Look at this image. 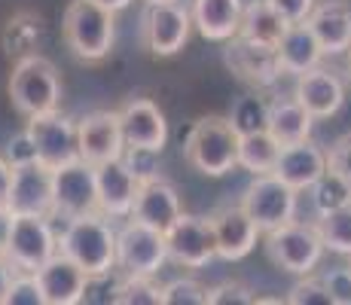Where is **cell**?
Listing matches in <instances>:
<instances>
[{"label":"cell","instance_id":"cell-1","mask_svg":"<svg viewBox=\"0 0 351 305\" xmlns=\"http://www.w3.org/2000/svg\"><path fill=\"white\" fill-rule=\"evenodd\" d=\"M58 254L89 278H107L117 269V229L101 214L77 217L58 239Z\"/></svg>","mask_w":351,"mask_h":305},{"label":"cell","instance_id":"cell-2","mask_svg":"<svg viewBox=\"0 0 351 305\" xmlns=\"http://www.w3.org/2000/svg\"><path fill=\"white\" fill-rule=\"evenodd\" d=\"M184 156L193 171L205 178H223L232 168H239V132L232 128L229 117H217V113L199 117L186 134Z\"/></svg>","mask_w":351,"mask_h":305},{"label":"cell","instance_id":"cell-3","mask_svg":"<svg viewBox=\"0 0 351 305\" xmlns=\"http://www.w3.org/2000/svg\"><path fill=\"white\" fill-rule=\"evenodd\" d=\"M10 101L25 119H37L58 110L62 77L46 56H22L10 73Z\"/></svg>","mask_w":351,"mask_h":305},{"label":"cell","instance_id":"cell-4","mask_svg":"<svg viewBox=\"0 0 351 305\" xmlns=\"http://www.w3.org/2000/svg\"><path fill=\"white\" fill-rule=\"evenodd\" d=\"M62 34L67 49L86 64H98L113 52L117 40V16L92 0H71L62 19Z\"/></svg>","mask_w":351,"mask_h":305},{"label":"cell","instance_id":"cell-5","mask_svg":"<svg viewBox=\"0 0 351 305\" xmlns=\"http://www.w3.org/2000/svg\"><path fill=\"white\" fill-rule=\"evenodd\" d=\"M193 19L180 0H147L141 19V40L156 58H171L190 43Z\"/></svg>","mask_w":351,"mask_h":305},{"label":"cell","instance_id":"cell-6","mask_svg":"<svg viewBox=\"0 0 351 305\" xmlns=\"http://www.w3.org/2000/svg\"><path fill=\"white\" fill-rule=\"evenodd\" d=\"M296 208H300V193L281 183L275 174H260L247 183L245 195H241V211L254 220L260 235L275 232V229L287 226L296 220Z\"/></svg>","mask_w":351,"mask_h":305},{"label":"cell","instance_id":"cell-7","mask_svg":"<svg viewBox=\"0 0 351 305\" xmlns=\"http://www.w3.org/2000/svg\"><path fill=\"white\" fill-rule=\"evenodd\" d=\"M58 254V235L43 217H12L3 256L19 275H34Z\"/></svg>","mask_w":351,"mask_h":305},{"label":"cell","instance_id":"cell-8","mask_svg":"<svg viewBox=\"0 0 351 305\" xmlns=\"http://www.w3.org/2000/svg\"><path fill=\"white\" fill-rule=\"evenodd\" d=\"M266 254L281 272H290V275H312L315 266L321 263L324 256V244L315 232L312 223H287V226L275 229V232H266Z\"/></svg>","mask_w":351,"mask_h":305},{"label":"cell","instance_id":"cell-9","mask_svg":"<svg viewBox=\"0 0 351 305\" xmlns=\"http://www.w3.org/2000/svg\"><path fill=\"white\" fill-rule=\"evenodd\" d=\"M165 260V235L138 220L123 223L117 232V269L125 278H153Z\"/></svg>","mask_w":351,"mask_h":305},{"label":"cell","instance_id":"cell-10","mask_svg":"<svg viewBox=\"0 0 351 305\" xmlns=\"http://www.w3.org/2000/svg\"><path fill=\"white\" fill-rule=\"evenodd\" d=\"M89 214H98L95 168L77 159L52 171V217H62L64 223H71Z\"/></svg>","mask_w":351,"mask_h":305},{"label":"cell","instance_id":"cell-11","mask_svg":"<svg viewBox=\"0 0 351 305\" xmlns=\"http://www.w3.org/2000/svg\"><path fill=\"white\" fill-rule=\"evenodd\" d=\"M28 138L37 150V162L46 171H58V168L77 162V122L62 113H46V117L28 119Z\"/></svg>","mask_w":351,"mask_h":305},{"label":"cell","instance_id":"cell-12","mask_svg":"<svg viewBox=\"0 0 351 305\" xmlns=\"http://www.w3.org/2000/svg\"><path fill=\"white\" fill-rule=\"evenodd\" d=\"M125 144L117 110H92L77 122V156L89 168L123 159Z\"/></svg>","mask_w":351,"mask_h":305},{"label":"cell","instance_id":"cell-13","mask_svg":"<svg viewBox=\"0 0 351 305\" xmlns=\"http://www.w3.org/2000/svg\"><path fill=\"white\" fill-rule=\"evenodd\" d=\"M117 117H119V132H123L125 150H144L156 156L168 144V122L156 101L132 98L119 107Z\"/></svg>","mask_w":351,"mask_h":305},{"label":"cell","instance_id":"cell-14","mask_svg":"<svg viewBox=\"0 0 351 305\" xmlns=\"http://www.w3.org/2000/svg\"><path fill=\"white\" fill-rule=\"evenodd\" d=\"M165 256L184 269H205L214 260V232L208 217L180 214L165 232Z\"/></svg>","mask_w":351,"mask_h":305},{"label":"cell","instance_id":"cell-15","mask_svg":"<svg viewBox=\"0 0 351 305\" xmlns=\"http://www.w3.org/2000/svg\"><path fill=\"white\" fill-rule=\"evenodd\" d=\"M6 211L12 217H43V220H52V171H46L40 162L12 168Z\"/></svg>","mask_w":351,"mask_h":305},{"label":"cell","instance_id":"cell-16","mask_svg":"<svg viewBox=\"0 0 351 305\" xmlns=\"http://www.w3.org/2000/svg\"><path fill=\"white\" fill-rule=\"evenodd\" d=\"M223 64L241 80V83L254 86V89H269V86H275L278 77H281L275 49H269V46H256V43H251V40L239 37V34H235L232 40H226Z\"/></svg>","mask_w":351,"mask_h":305},{"label":"cell","instance_id":"cell-17","mask_svg":"<svg viewBox=\"0 0 351 305\" xmlns=\"http://www.w3.org/2000/svg\"><path fill=\"white\" fill-rule=\"evenodd\" d=\"M211 232H214V254L226 263L245 260L247 254L256 247L260 229L254 226V220L241 211V205H223L217 208L211 217Z\"/></svg>","mask_w":351,"mask_h":305},{"label":"cell","instance_id":"cell-18","mask_svg":"<svg viewBox=\"0 0 351 305\" xmlns=\"http://www.w3.org/2000/svg\"><path fill=\"white\" fill-rule=\"evenodd\" d=\"M180 214H184V208H180V193L171 180H165L162 174H156V178L144 180L138 186L132 220L144 223V226H150V229H156V232L165 235L168 229L178 223Z\"/></svg>","mask_w":351,"mask_h":305},{"label":"cell","instance_id":"cell-19","mask_svg":"<svg viewBox=\"0 0 351 305\" xmlns=\"http://www.w3.org/2000/svg\"><path fill=\"white\" fill-rule=\"evenodd\" d=\"M293 98L306 107V113L312 119H330L346 104V83L330 67H315V71H306L296 77Z\"/></svg>","mask_w":351,"mask_h":305},{"label":"cell","instance_id":"cell-20","mask_svg":"<svg viewBox=\"0 0 351 305\" xmlns=\"http://www.w3.org/2000/svg\"><path fill=\"white\" fill-rule=\"evenodd\" d=\"M34 281H37L46 305H80L92 278L73 266L67 256L56 254L40 272H34Z\"/></svg>","mask_w":351,"mask_h":305},{"label":"cell","instance_id":"cell-21","mask_svg":"<svg viewBox=\"0 0 351 305\" xmlns=\"http://www.w3.org/2000/svg\"><path fill=\"white\" fill-rule=\"evenodd\" d=\"M141 180L123 165V162H107L95 168V189H98V214L107 220L132 217L134 195H138Z\"/></svg>","mask_w":351,"mask_h":305},{"label":"cell","instance_id":"cell-22","mask_svg":"<svg viewBox=\"0 0 351 305\" xmlns=\"http://www.w3.org/2000/svg\"><path fill=\"white\" fill-rule=\"evenodd\" d=\"M324 171H327V156H324V150L315 147L312 141L281 147L278 159H275V168H272L275 178H278L281 183H287L293 193L312 189Z\"/></svg>","mask_w":351,"mask_h":305},{"label":"cell","instance_id":"cell-23","mask_svg":"<svg viewBox=\"0 0 351 305\" xmlns=\"http://www.w3.org/2000/svg\"><path fill=\"white\" fill-rule=\"evenodd\" d=\"M306 25L324 56H342L351 46V0H321Z\"/></svg>","mask_w":351,"mask_h":305},{"label":"cell","instance_id":"cell-24","mask_svg":"<svg viewBox=\"0 0 351 305\" xmlns=\"http://www.w3.org/2000/svg\"><path fill=\"white\" fill-rule=\"evenodd\" d=\"M315 119L306 113V107L293 98V95H275L266 104V132L278 147L290 144H306L312 141Z\"/></svg>","mask_w":351,"mask_h":305},{"label":"cell","instance_id":"cell-25","mask_svg":"<svg viewBox=\"0 0 351 305\" xmlns=\"http://www.w3.org/2000/svg\"><path fill=\"white\" fill-rule=\"evenodd\" d=\"M241 12H245V0H193L190 6L193 28L214 43H226L239 34Z\"/></svg>","mask_w":351,"mask_h":305},{"label":"cell","instance_id":"cell-26","mask_svg":"<svg viewBox=\"0 0 351 305\" xmlns=\"http://www.w3.org/2000/svg\"><path fill=\"white\" fill-rule=\"evenodd\" d=\"M275 58H278L281 77H285V73L300 77V73L321 67L324 52H321L318 40H315V34L308 31V25H293V28L285 31V37L275 46Z\"/></svg>","mask_w":351,"mask_h":305},{"label":"cell","instance_id":"cell-27","mask_svg":"<svg viewBox=\"0 0 351 305\" xmlns=\"http://www.w3.org/2000/svg\"><path fill=\"white\" fill-rule=\"evenodd\" d=\"M287 25L281 22V16L266 3V0H251L241 12V25H239V37L251 40L256 46H269L275 49L278 40L285 37Z\"/></svg>","mask_w":351,"mask_h":305},{"label":"cell","instance_id":"cell-28","mask_svg":"<svg viewBox=\"0 0 351 305\" xmlns=\"http://www.w3.org/2000/svg\"><path fill=\"white\" fill-rule=\"evenodd\" d=\"M278 150L281 147L275 144L269 132L241 134L239 138V165L245 168V171H251L254 178H260V174H272Z\"/></svg>","mask_w":351,"mask_h":305},{"label":"cell","instance_id":"cell-29","mask_svg":"<svg viewBox=\"0 0 351 305\" xmlns=\"http://www.w3.org/2000/svg\"><path fill=\"white\" fill-rule=\"evenodd\" d=\"M312 226L318 232L324 250L339 254V256H351V202L346 208H339V211L321 214Z\"/></svg>","mask_w":351,"mask_h":305},{"label":"cell","instance_id":"cell-30","mask_svg":"<svg viewBox=\"0 0 351 305\" xmlns=\"http://www.w3.org/2000/svg\"><path fill=\"white\" fill-rule=\"evenodd\" d=\"M308 193H312V205H315V211H318V217L339 211V208H346L351 202V186L333 171H324Z\"/></svg>","mask_w":351,"mask_h":305},{"label":"cell","instance_id":"cell-31","mask_svg":"<svg viewBox=\"0 0 351 305\" xmlns=\"http://www.w3.org/2000/svg\"><path fill=\"white\" fill-rule=\"evenodd\" d=\"M229 122L232 128L241 134H254V132H266V101L256 98V95H247L229 113Z\"/></svg>","mask_w":351,"mask_h":305},{"label":"cell","instance_id":"cell-32","mask_svg":"<svg viewBox=\"0 0 351 305\" xmlns=\"http://www.w3.org/2000/svg\"><path fill=\"white\" fill-rule=\"evenodd\" d=\"M117 305H165V300L153 278H125L117 287Z\"/></svg>","mask_w":351,"mask_h":305},{"label":"cell","instance_id":"cell-33","mask_svg":"<svg viewBox=\"0 0 351 305\" xmlns=\"http://www.w3.org/2000/svg\"><path fill=\"white\" fill-rule=\"evenodd\" d=\"M165 305H208V287L195 278H174L162 287Z\"/></svg>","mask_w":351,"mask_h":305},{"label":"cell","instance_id":"cell-34","mask_svg":"<svg viewBox=\"0 0 351 305\" xmlns=\"http://www.w3.org/2000/svg\"><path fill=\"white\" fill-rule=\"evenodd\" d=\"M285 305H339V302L321 287L318 275H306L302 281H296L290 287V296Z\"/></svg>","mask_w":351,"mask_h":305},{"label":"cell","instance_id":"cell-35","mask_svg":"<svg viewBox=\"0 0 351 305\" xmlns=\"http://www.w3.org/2000/svg\"><path fill=\"white\" fill-rule=\"evenodd\" d=\"M256 293L245 281H220L208 290V305H254Z\"/></svg>","mask_w":351,"mask_h":305},{"label":"cell","instance_id":"cell-36","mask_svg":"<svg viewBox=\"0 0 351 305\" xmlns=\"http://www.w3.org/2000/svg\"><path fill=\"white\" fill-rule=\"evenodd\" d=\"M0 305H46V300H43V293H40L34 275H16Z\"/></svg>","mask_w":351,"mask_h":305},{"label":"cell","instance_id":"cell-37","mask_svg":"<svg viewBox=\"0 0 351 305\" xmlns=\"http://www.w3.org/2000/svg\"><path fill=\"white\" fill-rule=\"evenodd\" d=\"M318 281L339 305H351V266H333L330 272L318 275Z\"/></svg>","mask_w":351,"mask_h":305},{"label":"cell","instance_id":"cell-38","mask_svg":"<svg viewBox=\"0 0 351 305\" xmlns=\"http://www.w3.org/2000/svg\"><path fill=\"white\" fill-rule=\"evenodd\" d=\"M266 3L278 12L287 28H293V25L308 22V16H312V10L318 6V0H266Z\"/></svg>","mask_w":351,"mask_h":305},{"label":"cell","instance_id":"cell-39","mask_svg":"<svg viewBox=\"0 0 351 305\" xmlns=\"http://www.w3.org/2000/svg\"><path fill=\"white\" fill-rule=\"evenodd\" d=\"M324 156H327V171L339 174V178L351 186V134H342Z\"/></svg>","mask_w":351,"mask_h":305},{"label":"cell","instance_id":"cell-40","mask_svg":"<svg viewBox=\"0 0 351 305\" xmlns=\"http://www.w3.org/2000/svg\"><path fill=\"white\" fill-rule=\"evenodd\" d=\"M37 162V150H34L28 132H19L16 138L6 147V165L10 168H22V165H34Z\"/></svg>","mask_w":351,"mask_h":305},{"label":"cell","instance_id":"cell-41","mask_svg":"<svg viewBox=\"0 0 351 305\" xmlns=\"http://www.w3.org/2000/svg\"><path fill=\"white\" fill-rule=\"evenodd\" d=\"M19 272L10 266V260L6 256H0V302H3V296H6V290H10V284H12V278H16Z\"/></svg>","mask_w":351,"mask_h":305},{"label":"cell","instance_id":"cell-42","mask_svg":"<svg viewBox=\"0 0 351 305\" xmlns=\"http://www.w3.org/2000/svg\"><path fill=\"white\" fill-rule=\"evenodd\" d=\"M10 180H12V168L6 165V159L0 156V208H6V195H10Z\"/></svg>","mask_w":351,"mask_h":305},{"label":"cell","instance_id":"cell-43","mask_svg":"<svg viewBox=\"0 0 351 305\" xmlns=\"http://www.w3.org/2000/svg\"><path fill=\"white\" fill-rule=\"evenodd\" d=\"M10 223H12V214L6 208H0V256L6 250V239H10Z\"/></svg>","mask_w":351,"mask_h":305},{"label":"cell","instance_id":"cell-44","mask_svg":"<svg viewBox=\"0 0 351 305\" xmlns=\"http://www.w3.org/2000/svg\"><path fill=\"white\" fill-rule=\"evenodd\" d=\"M92 3H98V6H104L107 12H113V16H117L119 10H125L128 3H132V0H92Z\"/></svg>","mask_w":351,"mask_h":305},{"label":"cell","instance_id":"cell-45","mask_svg":"<svg viewBox=\"0 0 351 305\" xmlns=\"http://www.w3.org/2000/svg\"><path fill=\"white\" fill-rule=\"evenodd\" d=\"M254 305H285L281 300H275V296H256V302Z\"/></svg>","mask_w":351,"mask_h":305},{"label":"cell","instance_id":"cell-46","mask_svg":"<svg viewBox=\"0 0 351 305\" xmlns=\"http://www.w3.org/2000/svg\"><path fill=\"white\" fill-rule=\"evenodd\" d=\"M346 56H348V77H351V46H348V52H346Z\"/></svg>","mask_w":351,"mask_h":305}]
</instances>
